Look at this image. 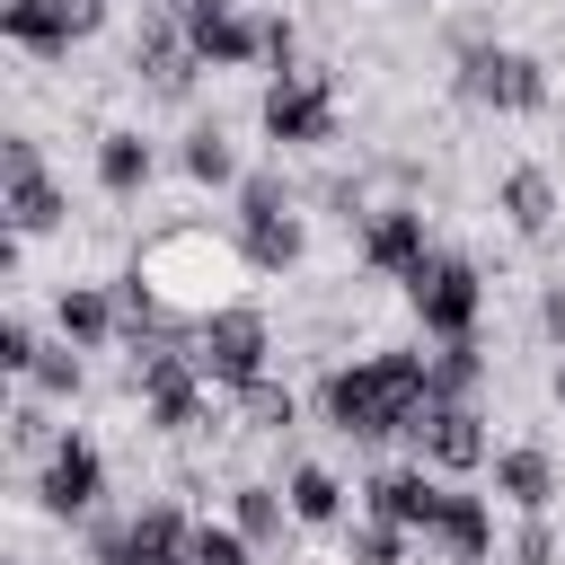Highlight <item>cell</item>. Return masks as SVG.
I'll use <instances>...</instances> for the list:
<instances>
[{
    "label": "cell",
    "mask_w": 565,
    "mask_h": 565,
    "mask_svg": "<svg viewBox=\"0 0 565 565\" xmlns=\"http://www.w3.org/2000/svg\"><path fill=\"white\" fill-rule=\"evenodd\" d=\"M503 565H556V530H547V512H530L521 530H512V556Z\"/></svg>",
    "instance_id": "obj_31"
},
{
    "label": "cell",
    "mask_w": 565,
    "mask_h": 565,
    "mask_svg": "<svg viewBox=\"0 0 565 565\" xmlns=\"http://www.w3.org/2000/svg\"><path fill=\"white\" fill-rule=\"evenodd\" d=\"M79 380H88V371H79V344H44V362L26 371L35 397H79Z\"/></svg>",
    "instance_id": "obj_28"
},
{
    "label": "cell",
    "mask_w": 565,
    "mask_h": 565,
    "mask_svg": "<svg viewBox=\"0 0 565 565\" xmlns=\"http://www.w3.org/2000/svg\"><path fill=\"white\" fill-rule=\"evenodd\" d=\"M194 71H203V53L185 44V26H177L168 9H150V18H141V35H132V79H150L159 97H185V88H194Z\"/></svg>",
    "instance_id": "obj_14"
},
{
    "label": "cell",
    "mask_w": 565,
    "mask_h": 565,
    "mask_svg": "<svg viewBox=\"0 0 565 565\" xmlns=\"http://www.w3.org/2000/svg\"><path fill=\"white\" fill-rule=\"evenodd\" d=\"M238 406L256 415V433H291V415H300V397H291V388H282L274 371H265L256 388H238Z\"/></svg>",
    "instance_id": "obj_29"
},
{
    "label": "cell",
    "mask_w": 565,
    "mask_h": 565,
    "mask_svg": "<svg viewBox=\"0 0 565 565\" xmlns=\"http://www.w3.org/2000/svg\"><path fill=\"white\" fill-rule=\"evenodd\" d=\"M494 494L530 521V512H547L556 503V459L539 450V441H512V450H494Z\"/></svg>",
    "instance_id": "obj_18"
},
{
    "label": "cell",
    "mask_w": 565,
    "mask_h": 565,
    "mask_svg": "<svg viewBox=\"0 0 565 565\" xmlns=\"http://www.w3.org/2000/svg\"><path fill=\"white\" fill-rule=\"evenodd\" d=\"M433 547H441L450 565H486V556H494V503H486V494H468V486H450Z\"/></svg>",
    "instance_id": "obj_19"
},
{
    "label": "cell",
    "mask_w": 565,
    "mask_h": 565,
    "mask_svg": "<svg viewBox=\"0 0 565 565\" xmlns=\"http://www.w3.org/2000/svg\"><path fill=\"white\" fill-rule=\"evenodd\" d=\"M344 565H415V547H406V530H388V521H362V530L344 539Z\"/></svg>",
    "instance_id": "obj_27"
},
{
    "label": "cell",
    "mask_w": 565,
    "mask_h": 565,
    "mask_svg": "<svg viewBox=\"0 0 565 565\" xmlns=\"http://www.w3.org/2000/svg\"><path fill=\"white\" fill-rule=\"evenodd\" d=\"M441 503H450V486L415 459V468H380L371 486H362V512L371 521H388V530H406V539H433L441 530Z\"/></svg>",
    "instance_id": "obj_11"
},
{
    "label": "cell",
    "mask_w": 565,
    "mask_h": 565,
    "mask_svg": "<svg viewBox=\"0 0 565 565\" xmlns=\"http://www.w3.org/2000/svg\"><path fill=\"white\" fill-rule=\"evenodd\" d=\"M459 97L494 106V115H530V106H547V71L512 44H468L459 53Z\"/></svg>",
    "instance_id": "obj_7"
},
{
    "label": "cell",
    "mask_w": 565,
    "mask_h": 565,
    "mask_svg": "<svg viewBox=\"0 0 565 565\" xmlns=\"http://www.w3.org/2000/svg\"><path fill=\"white\" fill-rule=\"evenodd\" d=\"M494 212H503L521 238H547L565 203H556V177H547V168H512V177L494 185Z\"/></svg>",
    "instance_id": "obj_20"
},
{
    "label": "cell",
    "mask_w": 565,
    "mask_h": 565,
    "mask_svg": "<svg viewBox=\"0 0 565 565\" xmlns=\"http://www.w3.org/2000/svg\"><path fill=\"white\" fill-rule=\"evenodd\" d=\"M35 503H44L53 521H88V512L106 503V450H97L88 433H62V450H44V486H35Z\"/></svg>",
    "instance_id": "obj_10"
},
{
    "label": "cell",
    "mask_w": 565,
    "mask_h": 565,
    "mask_svg": "<svg viewBox=\"0 0 565 565\" xmlns=\"http://www.w3.org/2000/svg\"><path fill=\"white\" fill-rule=\"evenodd\" d=\"M406 309H415V327L424 335H441V344H459V335H477V309H486V282H477V265L468 256H450V247H433L415 274H406Z\"/></svg>",
    "instance_id": "obj_4"
},
{
    "label": "cell",
    "mask_w": 565,
    "mask_h": 565,
    "mask_svg": "<svg viewBox=\"0 0 565 565\" xmlns=\"http://www.w3.org/2000/svg\"><path fill=\"white\" fill-rule=\"evenodd\" d=\"M177 159H185V177H194V185H238V150H230V132H221V124H194Z\"/></svg>",
    "instance_id": "obj_23"
},
{
    "label": "cell",
    "mask_w": 565,
    "mask_h": 565,
    "mask_svg": "<svg viewBox=\"0 0 565 565\" xmlns=\"http://www.w3.org/2000/svg\"><path fill=\"white\" fill-rule=\"evenodd\" d=\"M256 124H265L274 150H327L335 141V88H327V71H282L256 97Z\"/></svg>",
    "instance_id": "obj_5"
},
{
    "label": "cell",
    "mask_w": 565,
    "mask_h": 565,
    "mask_svg": "<svg viewBox=\"0 0 565 565\" xmlns=\"http://www.w3.org/2000/svg\"><path fill=\"white\" fill-rule=\"evenodd\" d=\"M300 247H309V230H300L291 203H282V212H238V256H247V274H291Z\"/></svg>",
    "instance_id": "obj_16"
},
{
    "label": "cell",
    "mask_w": 565,
    "mask_h": 565,
    "mask_svg": "<svg viewBox=\"0 0 565 565\" xmlns=\"http://www.w3.org/2000/svg\"><path fill=\"white\" fill-rule=\"evenodd\" d=\"M282 503H291L300 530H335V521H344V486H335V468H318V459H300V468L282 477Z\"/></svg>",
    "instance_id": "obj_22"
},
{
    "label": "cell",
    "mask_w": 565,
    "mask_h": 565,
    "mask_svg": "<svg viewBox=\"0 0 565 565\" xmlns=\"http://www.w3.org/2000/svg\"><path fill=\"white\" fill-rule=\"evenodd\" d=\"M415 459H424V468H441V477H468V468H486V415H477V406H450V397H433V415L415 424Z\"/></svg>",
    "instance_id": "obj_13"
},
{
    "label": "cell",
    "mask_w": 565,
    "mask_h": 565,
    "mask_svg": "<svg viewBox=\"0 0 565 565\" xmlns=\"http://www.w3.org/2000/svg\"><path fill=\"white\" fill-rule=\"evenodd\" d=\"M318 415H327L344 441H388V433H406V441H415V424L433 415V397L388 388V380H380V362L362 353V362H335V371L318 380Z\"/></svg>",
    "instance_id": "obj_1"
},
{
    "label": "cell",
    "mask_w": 565,
    "mask_h": 565,
    "mask_svg": "<svg viewBox=\"0 0 565 565\" xmlns=\"http://www.w3.org/2000/svg\"><path fill=\"white\" fill-rule=\"evenodd\" d=\"M185 565H256V539H247L238 521H194V547H185Z\"/></svg>",
    "instance_id": "obj_25"
},
{
    "label": "cell",
    "mask_w": 565,
    "mask_h": 565,
    "mask_svg": "<svg viewBox=\"0 0 565 565\" xmlns=\"http://www.w3.org/2000/svg\"><path fill=\"white\" fill-rule=\"evenodd\" d=\"M150 168H159V150H150L141 132H124V124H115V132H97V185H106L115 203H132V194L150 185Z\"/></svg>",
    "instance_id": "obj_21"
},
{
    "label": "cell",
    "mask_w": 565,
    "mask_h": 565,
    "mask_svg": "<svg viewBox=\"0 0 565 565\" xmlns=\"http://www.w3.org/2000/svg\"><path fill=\"white\" fill-rule=\"evenodd\" d=\"M539 335L565 353V282H547V291H539Z\"/></svg>",
    "instance_id": "obj_34"
},
{
    "label": "cell",
    "mask_w": 565,
    "mask_h": 565,
    "mask_svg": "<svg viewBox=\"0 0 565 565\" xmlns=\"http://www.w3.org/2000/svg\"><path fill=\"white\" fill-rule=\"evenodd\" d=\"M97 26H106V0H0V35L18 53H44V62H62Z\"/></svg>",
    "instance_id": "obj_8"
},
{
    "label": "cell",
    "mask_w": 565,
    "mask_h": 565,
    "mask_svg": "<svg viewBox=\"0 0 565 565\" xmlns=\"http://www.w3.org/2000/svg\"><path fill=\"white\" fill-rule=\"evenodd\" d=\"M547 388H556V406H565V362H556V380H547Z\"/></svg>",
    "instance_id": "obj_35"
},
{
    "label": "cell",
    "mask_w": 565,
    "mask_h": 565,
    "mask_svg": "<svg viewBox=\"0 0 565 565\" xmlns=\"http://www.w3.org/2000/svg\"><path fill=\"white\" fill-rule=\"evenodd\" d=\"M177 26H185V44L203 53V71H247V62H265V18H247L238 0H159Z\"/></svg>",
    "instance_id": "obj_6"
},
{
    "label": "cell",
    "mask_w": 565,
    "mask_h": 565,
    "mask_svg": "<svg viewBox=\"0 0 565 565\" xmlns=\"http://www.w3.org/2000/svg\"><path fill=\"white\" fill-rule=\"evenodd\" d=\"M35 362H44V344H35V327L9 309V318H0V371H18V380H26Z\"/></svg>",
    "instance_id": "obj_30"
},
{
    "label": "cell",
    "mask_w": 565,
    "mask_h": 565,
    "mask_svg": "<svg viewBox=\"0 0 565 565\" xmlns=\"http://www.w3.org/2000/svg\"><path fill=\"white\" fill-rule=\"evenodd\" d=\"M238 265H247L238 247H212L203 230H177V238H159L132 274H150V291H159L177 318H194V327H203L212 309H230V274H238Z\"/></svg>",
    "instance_id": "obj_2"
},
{
    "label": "cell",
    "mask_w": 565,
    "mask_h": 565,
    "mask_svg": "<svg viewBox=\"0 0 565 565\" xmlns=\"http://www.w3.org/2000/svg\"><path fill=\"white\" fill-rule=\"evenodd\" d=\"M0 168H9V194H0V212H9V230L18 238H53L62 221H71V194L44 177V159H35V141L26 132H9V150H0Z\"/></svg>",
    "instance_id": "obj_9"
},
{
    "label": "cell",
    "mask_w": 565,
    "mask_h": 565,
    "mask_svg": "<svg viewBox=\"0 0 565 565\" xmlns=\"http://www.w3.org/2000/svg\"><path fill=\"white\" fill-rule=\"evenodd\" d=\"M477 380H486V353H477V335H459V344H441V353H433V397H450V406H477Z\"/></svg>",
    "instance_id": "obj_24"
},
{
    "label": "cell",
    "mask_w": 565,
    "mask_h": 565,
    "mask_svg": "<svg viewBox=\"0 0 565 565\" xmlns=\"http://www.w3.org/2000/svg\"><path fill=\"white\" fill-rule=\"evenodd\" d=\"M53 327H62V344L97 353V344L124 327V309H115V291H106V282H62V291H53Z\"/></svg>",
    "instance_id": "obj_17"
},
{
    "label": "cell",
    "mask_w": 565,
    "mask_h": 565,
    "mask_svg": "<svg viewBox=\"0 0 565 565\" xmlns=\"http://www.w3.org/2000/svg\"><path fill=\"white\" fill-rule=\"evenodd\" d=\"M194 371L212 380V388H256L265 371H274V327H265V309H247V300H230V309H212L203 327H194Z\"/></svg>",
    "instance_id": "obj_3"
},
{
    "label": "cell",
    "mask_w": 565,
    "mask_h": 565,
    "mask_svg": "<svg viewBox=\"0 0 565 565\" xmlns=\"http://www.w3.org/2000/svg\"><path fill=\"white\" fill-rule=\"evenodd\" d=\"M185 547H194V521L177 503H141V512H124V539L106 565H185Z\"/></svg>",
    "instance_id": "obj_15"
},
{
    "label": "cell",
    "mask_w": 565,
    "mask_h": 565,
    "mask_svg": "<svg viewBox=\"0 0 565 565\" xmlns=\"http://www.w3.org/2000/svg\"><path fill=\"white\" fill-rule=\"evenodd\" d=\"M230 521H238V530H247V539L265 547V539H282L291 503H282V486H238V512H230Z\"/></svg>",
    "instance_id": "obj_26"
},
{
    "label": "cell",
    "mask_w": 565,
    "mask_h": 565,
    "mask_svg": "<svg viewBox=\"0 0 565 565\" xmlns=\"http://www.w3.org/2000/svg\"><path fill=\"white\" fill-rule=\"evenodd\" d=\"M9 441L18 450H62V433H44V406H18L9 415Z\"/></svg>",
    "instance_id": "obj_33"
},
{
    "label": "cell",
    "mask_w": 565,
    "mask_h": 565,
    "mask_svg": "<svg viewBox=\"0 0 565 565\" xmlns=\"http://www.w3.org/2000/svg\"><path fill=\"white\" fill-rule=\"evenodd\" d=\"M433 256V230H424V203H380L371 221H362V265L371 274H388V282H406L415 265Z\"/></svg>",
    "instance_id": "obj_12"
},
{
    "label": "cell",
    "mask_w": 565,
    "mask_h": 565,
    "mask_svg": "<svg viewBox=\"0 0 565 565\" xmlns=\"http://www.w3.org/2000/svg\"><path fill=\"white\" fill-rule=\"evenodd\" d=\"M265 62H274V79H282V71H300V26H291L282 9L265 18Z\"/></svg>",
    "instance_id": "obj_32"
}]
</instances>
